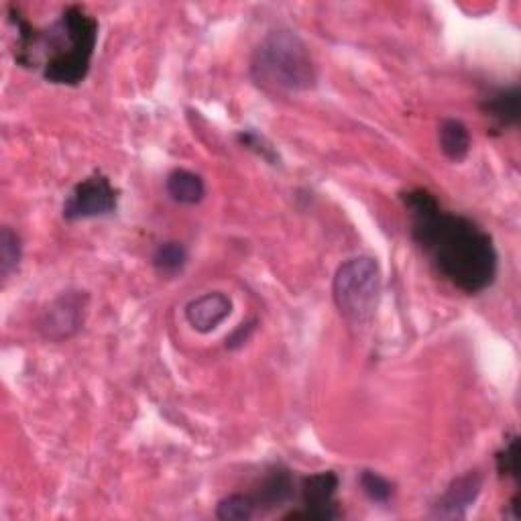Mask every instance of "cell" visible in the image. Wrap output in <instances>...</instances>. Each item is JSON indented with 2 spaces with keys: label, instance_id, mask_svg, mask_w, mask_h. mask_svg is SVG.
<instances>
[{
  "label": "cell",
  "instance_id": "1",
  "mask_svg": "<svg viewBox=\"0 0 521 521\" xmlns=\"http://www.w3.org/2000/svg\"><path fill=\"white\" fill-rule=\"evenodd\" d=\"M401 200L412 218V239L448 283L469 296L493 285L499 269L497 249L475 220L444 210L424 188L403 192Z\"/></svg>",
  "mask_w": 521,
  "mask_h": 521
},
{
  "label": "cell",
  "instance_id": "2",
  "mask_svg": "<svg viewBox=\"0 0 521 521\" xmlns=\"http://www.w3.org/2000/svg\"><path fill=\"white\" fill-rule=\"evenodd\" d=\"M17 25V62L25 68L37 66V53L47 51L41 66L51 84L78 86L86 80L98 43V21L78 5L68 7L49 31H37L19 13L11 15Z\"/></svg>",
  "mask_w": 521,
  "mask_h": 521
},
{
  "label": "cell",
  "instance_id": "3",
  "mask_svg": "<svg viewBox=\"0 0 521 521\" xmlns=\"http://www.w3.org/2000/svg\"><path fill=\"white\" fill-rule=\"evenodd\" d=\"M251 74L259 86L273 92H306L318 80L308 45L287 29L271 31L257 45Z\"/></svg>",
  "mask_w": 521,
  "mask_h": 521
},
{
  "label": "cell",
  "instance_id": "4",
  "mask_svg": "<svg viewBox=\"0 0 521 521\" xmlns=\"http://www.w3.org/2000/svg\"><path fill=\"white\" fill-rule=\"evenodd\" d=\"M381 267L373 257H355L342 263L334 275L332 298L344 320L367 324L381 298Z\"/></svg>",
  "mask_w": 521,
  "mask_h": 521
},
{
  "label": "cell",
  "instance_id": "5",
  "mask_svg": "<svg viewBox=\"0 0 521 521\" xmlns=\"http://www.w3.org/2000/svg\"><path fill=\"white\" fill-rule=\"evenodd\" d=\"M117 204V188L102 173H92L90 178L76 184V188L64 202V218L70 222L102 218L117 210Z\"/></svg>",
  "mask_w": 521,
  "mask_h": 521
},
{
  "label": "cell",
  "instance_id": "6",
  "mask_svg": "<svg viewBox=\"0 0 521 521\" xmlns=\"http://www.w3.org/2000/svg\"><path fill=\"white\" fill-rule=\"evenodd\" d=\"M86 308L88 296L84 292H66L41 312L37 330L49 342H64L84 326Z\"/></svg>",
  "mask_w": 521,
  "mask_h": 521
},
{
  "label": "cell",
  "instance_id": "7",
  "mask_svg": "<svg viewBox=\"0 0 521 521\" xmlns=\"http://www.w3.org/2000/svg\"><path fill=\"white\" fill-rule=\"evenodd\" d=\"M338 475L332 471L316 473L306 477L302 483V509L285 515V519H310V521H332L340 513L334 503L338 491Z\"/></svg>",
  "mask_w": 521,
  "mask_h": 521
},
{
  "label": "cell",
  "instance_id": "8",
  "mask_svg": "<svg viewBox=\"0 0 521 521\" xmlns=\"http://www.w3.org/2000/svg\"><path fill=\"white\" fill-rule=\"evenodd\" d=\"M483 489V477L479 471H469L454 479L448 489L434 503L432 517L436 519H462L473 507Z\"/></svg>",
  "mask_w": 521,
  "mask_h": 521
},
{
  "label": "cell",
  "instance_id": "9",
  "mask_svg": "<svg viewBox=\"0 0 521 521\" xmlns=\"http://www.w3.org/2000/svg\"><path fill=\"white\" fill-rule=\"evenodd\" d=\"M230 314H233V302L222 292L204 294L186 306V320L200 334L216 330Z\"/></svg>",
  "mask_w": 521,
  "mask_h": 521
},
{
  "label": "cell",
  "instance_id": "10",
  "mask_svg": "<svg viewBox=\"0 0 521 521\" xmlns=\"http://www.w3.org/2000/svg\"><path fill=\"white\" fill-rule=\"evenodd\" d=\"M257 511H271L275 507H281L289 499L294 497V479L292 473L283 467H273L257 487L255 495H251Z\"/></svg>",
  "mask_w": 521,
  "mask_h": 521
},
{
  "label": "cell",
  "instance_id": "11",
  "mask_svg": "<svg viewBox=\"0 0 521 521\" xmlns=\"http://www.w3.org/2000/svg\"><path fill=\"white\" fill-rule=\"evenodd\" d=\"M521 94L519 88H503L483 100L481 110L485 117L495 121L499 127H515L521 119Z\"/></svg>",
  "mask_w": 521,
  "mask_h": 521
},
{
  "label": "cell",
  "instance_id": "12",
  "mask_svg": "<svg viewBox=\"0 0 521 521\" xmlns=\"http://www.w3.org/2000/svg\"><path fill=\"white\" fill-rule=\"evenodd\" d=\"M165 190L173 202L186 204V206L200 204L206 196L204 180L198 176V173L188 169H173L165 180Z\"/></svg>",
  "mask_w": 521,
  "mask_h": 521
},
{
  "label": "cell",
  "instance_id": "13",
  "mask_svg": "<svg viewBox=\"0 0 521 521\" xmlns=\"http://www.w3.org/2000/svg\"><path fill=\"white\" fill-rule=\"evenodd\" d=\"M438 141H440L442 153L454 163L465 159L471 151V133H469L467 125L458 119H446L440 125Z\"/></svg>",
  "mask_w": 521,
  "mask_h": 521
},
{
  "label": "cell",
  "instance_id": "14",
  "mask_svg": "<svg viewBox=\"0 0 521 521\" xmlns=\"http://www.w3.org/2000/svg\"><path fill=\"white\" fill-rule=\"evenodd\" d=\"M21 257V237L11 226H3V230H0V277H3V281H7L19 269Z\"/></svg>",
  "mask_w": 521,
  "mask_h": 521
},
{
  "label": "cell",
  "instance_id": "15",
  "mask_svg": "<svg viewBox=\"0 0 521 521\" xmlns=\"http://www.w3.org/2000/svg\"><path fill=\"white\" fill-rule=\"evenodd\" d=\"M188 263V251L182 243L167 241L161 243L153 253V267L163 275H176Z\"/></svg>",
  "mask_w": 521,
  "mask_h": 521
},
{
  "label": "cell",
  "instance_id": "16",
  "mask_svg": "<svg viewBox=\"0 0 521 521\" xmlns=\"http://www.w3.org/2000/svg\"><path fill=\"white\" fill-rule=\"evenodd\" d=\"M257 513V505L251 495L224 497L216 507V517L222 521H249Z\"/></svg>",
  "mask_w": 521,
  "mask_h": 521
},
{
  "label": "cell",
  "instance_id": "17",
  "mask_svg": "<svg viewBox=\"0 0 521 521\" xmlns=\"http://www.w3.org/2000/svg\"><path fill=\"white\" fill-rule=\"evenodd\" d=\"M361 489L363 493L373 501V503H387L393 497V483L387 481L385 477H381L375 471H363L361 473Z\"/></svg>",
  "mask_w": 521,
  "mask_h": 521
},
{
  "label": "cell",
  "instance_id": "18",
  "mask_svg": "<svg viewBox=\"0 0 521 521\" xmlns=\"http://www.w3.org/2000/svg\"><path fill=\"white\" fill-rule=\"evenodd\" d=\"M497 471L501 477L519 481V438L513 436L495 456Z\"/></svg>",
  "mask_w": 521,
  "mask_h": 521
},
{
  "label": "cell",
  "instance_id": "19",
  "mask_svg": "<svg viewBox=\"0 0 521 521\" xmlns=\"http://www.w3.org/2000/svg\"><path fill=\"white\" fill-rule=\"evenodd\" d=\"M239 143H241L243 147L255 151L257 155H261V157H263L265 161H269V163L279 161V155L275 153V149H273L261 135H257L255 131H241V133H239Z\"/></svg>",
  "mask_w": 521,
  "mask_h": 521
},
{
  "label": "cell",
  "instance_id": "20",
  "mask_svg": "<svg viewBox=\"0 0 521 521\" xmlns=\"http://www.w3.org/2000/svg\"><path fill=\"white\" fill-rule=\"evenodd\" d=\"M253 330H255V322L241 324L233 334H230V338H226L228 349H239V346H243L249 340V336L253 334Z\"/></svg>",
  "mask_w": 521,
  "mask_h": 521
}]
</instances>
